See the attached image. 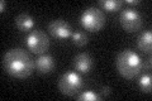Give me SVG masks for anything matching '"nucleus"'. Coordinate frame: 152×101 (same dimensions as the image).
<instances>
[{
	"instance_id": "nucleus-10",
	"label": "nucleus",
	"mask_w": 152,
	"mask_h": 101,
	"mask_svg": "<svg viewBox=\"0 0 152 101\" xmlns=\"http://www.w3.org/2000/svg\"><path fill=\"white\" fill-rule=\"evenodd\" d=\"M14 20H15V27L20 32H28L33 29V27H34V19H33L32 15H29L27 13L19 14V15L15 17Z\"/></svg>"
},
{
	"instance_id": "nucleus-12",
	"label": "nucleus",
	"mask_w": 152,
	"mask_h": 101,
	"mask_svg": "<svg viewBox=\"0 0 152 101\" xmlns=\"http://www.w3.org/2000/svg\"><path fill=\"white\" fill-rule=\"evenodd\" d=\"M123 3L124 1H122V0H100L99 5L107 12H115L122 8Z\"/></svg>"
},
{
	"instance_id": "nucleus-7",
	"label": "nucleus",
	"mask_w": 152,
	"mask_h": 101,
	"mask_svg": "<svg viewBox=\"0 0 152 101\" xmlns=\"http://www.w3.org/2000/svg\"><path fill=\"white\" fill-rule=\"evenodd\" d=\"M48 32L57 39H66L72 36V28L65 19L57 18L51 20L48 24Z\"/></svg>"
},
{
	"instance_id": "nucleus-5",
	"label": "nucleus",
	"mask_w": 152,
	"mask_h": 101,
	"mask_svg": "<svg viewBox=\"0 0 152 101\" xmlns=\"http://www.w3.org/2000/svg\"><path fill=\"white\" fill-rule=\"evenodd\" d=\"M26 44L27 48L31 52L36 54H43L50 47V39L48 36L43 31L36 29L32 31L26 38Z\"/></svg>"
},
{
	"instance_id": "nucleus-11",
	"label": "nucleus",
	"mask_w": 152,
	"mask_h": 101,
	"mask_svg": "<svg viewBox=\"0 0 152 101\" xmlns=\"http://www.w3.org/2000/svg\"><path fill=\"white\" fill-rule=\"evenodd\" d=\"M137 47L140 48L143 53H151L152 48V33L150 31H146L141 33L138 39H137Z\"/></svg>"
},
{
	"instance_id": "nucleus-8",
	"label": "nucleus",
	"mask_w": 152,
	"mask_h": 101,
	"mask_svg": "<svg viewBox=\"0 0 152 101\" xmlns=\"http://www.w3.org/2000/svg\"><path fill=\"white\" fill-rule=\"evenodd\" d=\"M72 66L74 68L77 72H81V73H88L93 70L94 66V60L91 58V56L89 53H79L75 56V58L72 61Z\"/></svg>"
},
{
	"instance_id": "nucleus-1",
	"label": "nucleus",
	"mask_w": 152,
	"mask_h": 101,
	"mask_svg": "<svg viewBox=\"0 0 152 101\" xmlns=\"http://www.w3.org/2000/svg\"><path fill=\"white\" fill-rule=\"evenodd\" d=\"M1 65L8 75L17 78H26L33 73L36 62L26 49L12 48L4 53Z\"/></svg>"
},
{
	"instance_id": "nucleus-2",
	"label": "nucleus",
	"mask_w": 152,
	"mask_h": 101,
	"mask_svg": "<svg viewBox=\"0 0 152 101\" xmlns=\"http://www.w3.org/2000/svg\"><path fill=\"white\" fill-rule=\"evenodd\" d=\"M115 68L124 78H134L143 70V61L137 52L123 49L115 57Z\"/></svg>"
},
{
	"instance_id": "nucleus-3",
	"label": "nucleus",
	"mask_w": 152,
	"mask_h": 101,
	"mask_svg": "<svg viewBox=\"0 0 152 101\" xmlns=\"http://www.w3.org/2000/svg\"><path fill=\"white\" fill-rule=\"evenodd\" d=\"M81 24L89 32H99L105 25V15L96 7H89L81 14Z\"/></svg>"
},
{
	"instance_id": "nucleus-16",
	"label": "nucleus",
	"mask_w": 152,
	"mask_h": 101,
	"mask_svg": "<svg viewBox=\"0 0 152 101\" xmlns=\"http://www.w3.org/2000/svg\"><path fill=\"white\" fill-rule=\"evenodd\" d=\"M112 94V89L109 87V86H103V89H102V95L103 96H109Z\"/></svg>"
},
{
	"instance_id": "nucleus-13",
	"label": "nucleus",
	"mask_w": 152,
	"mask_h": 101,
	"mask_svg": "<svg viewBox=\"0 0 152 101\" xmlns=\"http://www.w3.org/2000/svg\"><path fill=\"white\" fill-rule=\"evenodd\" d=\"M138 87H140V90L142 91V92H146V94L151 92L152 80H151L150 75H143L142 77H140V80H138Z\"/></svg>"
},
{
	"instance_id": "nucleus-15",
	"label": "nucleus",
	"mask_w": 152,
	"mask_h": 101,
	"mask_svg": "<svg viewBox=\"0 0 152 101\" xmlns=\"http://www.w3.org/2000/svg\"><path fill=\"white\" fill-rule=\"evenodd\" d=\"M72 42H74V44L81 47V46L88 44L89 38L85 32H76V33H72Z\"/></svg>"
},
{
	"instance_id": "nucleus-14",
	"label": "nucleus",
	"mask_w": 152,
	"mask_h": 101,
	"mask_svg": "<svg viewBox=\"0 0 152 101\" xmlns=\"http://www.w3.org/2000/svg\"><path fill=\"white\" fill-rule=\"evenodd\" d=\"M76 99H77L79 101H100L102 96L95 94L91 90H89V91H84L81 95L76 96Z\"/></svg>"
},
{
	"instance_id": "nucleus-9",
	"label": "nucleus",
	"mask_w": 152,
	"mask_h": 101,
	"mask_svg": "<svg viewBox=\"0 0 152 101\" xmlns=\"http://www.w3.org/2000/svg\"><path fill=\"white\" fill-rule=\"evenodd\" d=\"M55 68V60L50 54H41L36 60V71L39 75L51 73Z\"/></svg>"
},
{
	"instance_id": "nucleus-6",
	"label": "nucleus",
	"mask_w": 152,
	"mask_h": 101,
	"mask_svg": "<svg viewBox=\"0 0 152 101\" xmlns=\"http://www.w3.org/2000/svg\"><path fill=\"white\" fill-rule=\"evenodd\" d=\"M119 22H121V25H122L123 29L126 32H129V33L138 31L142 27L141 14L133 8H127L121 12Z\"/></svg>"
},
{
	"instance_id": "nucleus-17",
	"label": "nucleus",
	"mask_w": 152,
	"mask_h": 101,
	"mask_svg": "<svg viewBox=\"0 0 152 101\" xmlns=\"http://www.w3.org/2000/svg\"><path fill=\"white\" fill-rule=\"evenodd\" d=\"M126 3L127 4H131V5H137V4H140L141 1H140V0H127Z\"/></svg>"
},
{
	"instance_id": "nucleus-18",
	"label": "nucleus",
	"mask_w": 152,
	"mask_h": 101,
	"mask_svg": "<svg viewBox=\"0 0 152 101\" xmlns=\"http://www.w3.org/2000/svg\"><path fill=\"white\" fill-rule=\"evenodd\" d=\"M7 7V3H5V0H1V3H0V12H4V9H5Z\"/></svg>"
},
{
	"instance_id": "nucleus-4",
	"label": "nucleus",
	"mask_w": 152,
	"mask_h": 101,
	"mask_svg": "<svg viewBox=\"0 0 152 101\" xmlns=\"http://www.w3.org/2000/svg\"><path fill=\"white\" fill-rule=\"evenodd\" d=\"M84 81L77 72H66L57 81V87L66 96H75L83 89Z\"/></svg>"
}]
</instances>
